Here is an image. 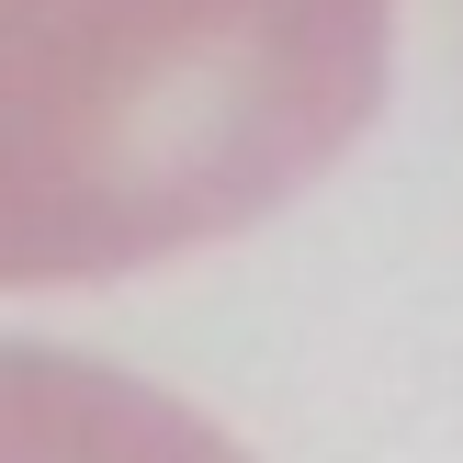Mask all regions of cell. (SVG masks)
<instances>
[{
  "label": "cell",
  "mask_w": 463,
  "mask_h": 463,
  "mask_svg": "<svg viewBox=\"0 0 463 463\" xmlns=\"http://www.w3.org/2000/svg\"><path fill=\"white\" fill-rule=\"evenodd\" d=\"M0 463H249L203 407L80 351L0 339Z\"/></svg>",
  "instance_id": "2"
},
{
  "label": "cell",
  "mask_w": 463,
  "mask_h": 463,
  "mask_svg": "<svg viewBox=\"0 0 463 463\" xmlns=\"http://www.w3.org/2000/svg\"><path fill=\"white\" fill-rule=\"evenodd\" d=\"M396 0H0V294L215 249L339 170Z\"/></svg>",
  "instance_id": "1"
}]
</instances>
